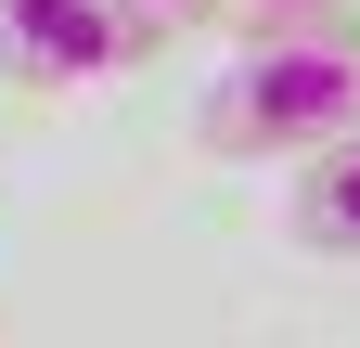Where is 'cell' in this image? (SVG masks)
I'll list each match as a JSON object with an SVG mask.
<instances>
[{
    "instance_id": "277c9868",
    "label": "cell",
    "mask_w": 360,
    "mask_h": 348,
    "mask_svg": "<svg viewBox=\"0 0 360 348\" xmlns=\"http://www.w3.org/2000/svg\"><path fill=\"white\" fill-rule=\"evenodd\" d=\"M219 13H232L245 39H270V26H347L360 0H219Z\"/></svg>"
},
{
    "instance_id": "5b68a950",
    "label": "cell",
    "mask_w": 360,
    "mask_h": 348,
    "mask_svg": "<svg viewBox=\"0 0 360 348\" xmlns=\"http://www.w3.org/2000/svg\"><path fill=\"white\" fill-rule=\"evenodd\" d=\"M129 13H142V26H167V39H180V26H206L219 0H129Z\"/></svg>"
},
{
    "instance_id": "6da1fadb",
    "label": "cell",
    "mask_w": 360,
    "mask_h": 348,
    "mask_svg": "<svg viewBox=\"0 0 360 348\" xmlns=\"http://www.w3.org/2000/svg\"><path fill=\"white\" fill-rule=\"evenodd\" d=\"M347 129H360V26H270L193 104V142L219 168H296Z\"/></svg>"
},
{
    "instance_id": "3957f363",
    "label": "cell",
    "mask_w": 360,
    "mask_h": 348,
    "mask_svg": "<svg viewBox=\"0 0 360 348\" xmlns=\"http://www.w3.org/2000/svg\"><path fill=\"white\" fill-rule=\"evenodd\" d=\"M283 232L309 258H360V129L322 155H296V206H283Z\"/></svg>"
},
{
    "instance_id": "8992f818",
    "label": "cell",
    "mask_w": 360,
    "mask_h": 348,
    "mask_svg": "<svg viewBox=\"0 0 360 348\" xmlns=\"http://www.w3.org/2000/svg\"><path fill=\"white\" fill-rule=\"evenodd\" d=\"M347 26H360V13H347Z\"/></svg>"
},
{
    "instance_id": "7a4b0ae2",
    "label": "cell",
    "mask_w": 360,
    "mask_h": 348,
    "mask_svg": "<svg viewBox=\"0 0 360 348\" xmlns=\"http://www.w3.org/2000/svg\"><path fill=\"white\" fill-rule=\"evenodd\" d=\"M167 52V26H142L129 0H0V77L13 91H103Z\"/></svg>"
}]
</instances>
